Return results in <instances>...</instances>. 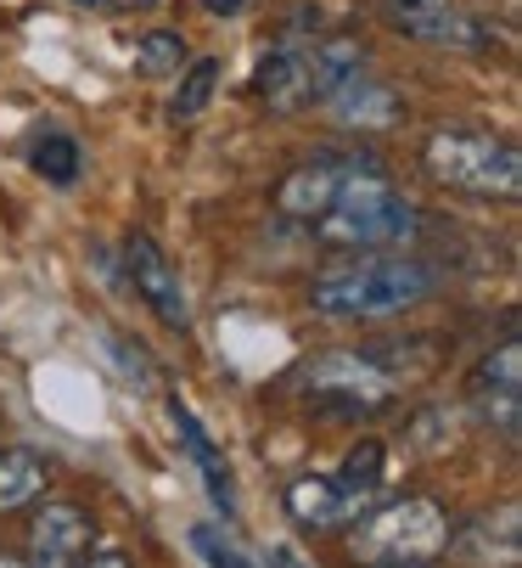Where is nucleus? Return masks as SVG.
<instances>
[{
	"label": "nucleus",
	"mask_w": 522,
	"mask_h": 568,
	"mask_svg": "<svg viewBox=\"0 0 522 568\" xmlns=\"http://www.w3.org/2000/svg\"><path fill=\"white\" fill-rule=\"evenodd\" d=\"M84 568H130L119 551H102V557H91V562H84Z\"/></svg>",
	"instance_id": "412c9836"
},
{
	"label": "nucleus",
	"mask_w": 522,
	"mask_h": 568,
	"mask_svg": "<svg viewBox=\"0 0 522 568\" xmlns=\"http://www.w3.org/2000/svg\"><path fill=\"white\" fill-rule=\"evenodd\" d=\"M331 108H337L342 124H360V130H388V124L405 113L399 97H393L388 85H377V79H366V73L348 79V85L331 97Z\"/></svg>",
	"instance_id": "ddd939ff"
},
{
	"label": "nucleus",
	"mask_w": 522,
	"mask_h": 568,
	"mask_svg": "<svg viewBox=\"0 0 522 568\" xmlns=\"http://www.w3.org/2000/svg\"><path fill=\"white\" fill-rule=\"evenodd\" d=\"M516 344H500L483 366H478V377H472V394H478V405L494 417L500 412V428L505 434H516Z\"/></svg>",
	"instance_id": "f8f14e48"
},
{
	"label": "nucleus",
	"mask_w": 522,
	"mask_h": 568,
	"mask_svg": "<svg viewBox=\"0 0 522 568\" xmlns=\"http://www.w3.org/2000/svg\"><path fill=\"white\" fill-rule=\"evenodd\" d=\"M342 181H348V170L337 164V158L298 164V170H287L282 186H276V214H282V220H298V225H320L326 209L337 203Z\"/></svg>",
	"instance_id": "6e6552de"
},
{
	"label": "nucleus",
	"mask_w": 522,
	"mask_h": 568,
	"mask_svg": "<svg viewBox=\"0 0 522 568\" xmlns=\"http://www.w3.org/2000/svg\"><path fill=\"white\" fill-rule=\"evenodd\" d=\"M421 164L427 175L450 186V192H467V197H516L522 192V158L505 135H489V130H432L427 146H421Z\"/></svg>",
	"instance_id": "f03ea898"
},
{
	"label": "nucleus",
	"mask_w": 522,
	"mask_h": 568,
	"mask_svg": "<svg viewBox=\"0 0 522 568\" xmlns=\"http://www.w3.org/2000/svg\"><path fill=\"white\" fill-rule=\"evenodd\" d=\"M293 383L320 417H371L399 394V372L382 366L371 349H326L304 361Z\"/></svg>",
	"instance_id": "20e7f679"
},
{
	"label": "nucleus",
	"mask_w": 522,
	"mask_h": 568,
	"mask_svg": "<svg viewBox=\"0 0 522 568\" xmlns=\"http://www.w3.org/2000/svg\"><path fill=\"white\" fill-rule=\"evenodd\" d=\"M432 293V271L421 260H360L315 276L309 304L331 321H366V315H399Z\"/></svg>",
	"instance_id": "f257e3e1"
},
{
	"label": "nucleus",
	"mask_w": 522,
	"mask_h": 568,
	"mask_svg": "<svg viewBox=\"0 0 522 568\" xmlns=\"http://www.w3.org/2000/svg\"><path fill=\"white\" fill-rule=\"evenodd\" d=\"M0 568H29L23 557H7V551H0Z\"/></svg>",
	"instance_id": "5701e85b"
},
{
	"label": "nucleus",
	"mask_w": 522,
	"mask_h": 568,
	"mask_svg": "<svg viewBox=\"0 0 522 568\" xmlns=\"http://www.w3.org/2000/svg\"><path fill=\"white\" fill-rule=\"evenodd\" d=\"M40 490H45V462H40L29 445L0 450V513H18V507H29Z\"/></svg>",
	"instance_id": "2eb2a0df"
},
{
	"label": "nucleus",
	"mask_w": 522,
	"mask_h": 568,
	"mask_svg": "<svg viewBox=\"0 0 522 568\" xmlns=\"http://www.w3.org/2000/svg\"><path fill=\"white\" fill-rule=\"evenodd\" d=\"M214 85H219V62H214V57H197V62H192V73L181 79V91H174L168 113H174V119L203 113V108H208V97H214Z\"/></svg>",
	"instance_id": "a211bd4d"
},
{
	"label": "nucleus",
	"mask_w": 522,
	"mask_h": 568,
	"mask_svg": "<svg viewBox=\"0 0 522 568\" xmlns=\"http://www.w3.org/2000/svg\"><path fill=\"white\" fill-rule=\"evenodd\" d=\"M34 170H40L51 186H73V181H79V170H84L79 141H68V135H45V141L34 146Z\"/></svg>",
	"instance_id": "dca6fc26"
},
{
	"label": "nucleus",
	"mask_w": 522,
	"mask_h": 568,
	"mask_svg": "<svg viewBox=\"0 0 522 568\" xmlns=\"http://www.w3.org/2000/svg\"><path fill=\"white\" fill-rule=\"evenodd\" d=\"M382 496H366V490H348L337 473H315V478H298L287 490V513L304 524V529H342V524H360Z\"/></svg>",
	"instance_id": "0eeeda50"
},
{
	"label": "nucleus",
	"mask_w": 522,
	"mask_h": 568,
	"mask_svg": "<svg viewBox=\"0 0 522 568\" xmlns=\"http://www.w3.org/2000/svg\"><path fill=\"white\" fill-rule=\"evenodd\" d=\"M168 417H174V428L186 434V450H192V462H197V467H203V478H208V496H214V507H219V513H231V507H236V496H231V473H225V462H219L214 439L203 434V423L186 412L181 399L168 405Z\"/></svg>",
	"instance_id": "4468645a"
},
{
	"label": "nucleus",
	"mask_w": 522,
	"mask_h": 568,
	"mask_svg": "<svg viewBox=\"0 0 522 568\" xmlns=\"http://www.w3.org/2000/svg\"><path fill=\"white\" fill-rule=\"evenodd\" d=\"M388 23L427 45H489V29L461 7H388Z\"/></svg>",
	"instance_id": "1a4fd4ad"
},
{
	"label": "nucleus",
	"mask_w": 522,
	"mask_h": 568,
	"mask_svg": "<svg viewBox=\"0 0 522 568\" xmlns=\"http://www.w3.org/2000/svg\"><path fill=\"white\" fill-rule=\"evenodd\" d=\"M416 225H421V214L410 197H399L382 175L348 170L337 203L320 220V236L331 248H399V242L416 236Z\"/></svg>",
	"instance_id": "7ed1b4c3"
},
{
	"label": "nucleus",
	"mask_w": 522,
	"mask_h": 568,
	"mask_svg": "<svg viewBox=\"0 0 522 568\" xmlns=\"http://www.w3.org/2000/svg\"><path fill=\"white\" fill-rule=\"evenodd\" d=\"M192 540H197V551H203L214 568H253L236 546H219V535H214V529H192Z\"/></svg>",
	"instance_id": "aec40b11"
},
{
	"label": "nucleus",
	"mask_w": 522,
	"mask_h": 568,
	"mask_svg": "<svg viewBox=\"0 0 522 568\" xmlns=\"http://www.w3.org/2000/svg\"><path fill=\"white\" fill-rule=\"evenodd\" d=\"M253 91L258 102H270L276 113H298L315 102V85H309V62H304V45H282L270 51L265 62L253 68Z\"/></svg>",
	"instance_id": "9b49d317"
},
{
	"label": "nucleus",
	"mask_w": 522,
	"mask_h": 568,
	"mask_svg": "<svg viewBox=\"0 0 522 568\" xmlns=\"http://www.w3.org/2000/svg\"><path fill=\"white\" fill-rule=\"evenodd\" d=\"M388 7H450V0H388Z\"/></svg>",
	"instance_id": "4be33fe9"
},
{
	"label": "nucleus",
	"mask_w": 522,
	"mask_h": 568,
	"mask_svg": "<svg viewBox=\"0 0 522 568\" xmlns=\"http://www.w3.org/2000/svg\"><path fill=\"white\" fill-rule=\"evenodd\" d=\"M124 271H130V287L141 293V304L163 321V327H192V298H186V282L181 271L168 265V254L146 231H135L124 242Z\"/></svg>",
	"instance_id": "423d86ee"
},
{
	"label": "nucleus",
	"mask_w": 522,
	"mask_h": 568,
	"mask_svg": "<svg viewBox=\"0 0 522 568\" xmlns=\"http://www.w3.org/2000/svg\"><path fill=\"white\" fill-rule=\"evenodd\" d=\"M382 467H388L382 445H377V439H360L355 450H348V462L337 467V478L348 484V490H366V496H382Z\"/></svg>",
	"instance_id": "f3484780"
},
{
	"label": "nucleus",
	"mask_w": 522,
	"mask_h": 568,
	"mask_svg": "<svg viewBox=\"0 0 522 568\" xmlns=\"http://www.w3.org/2000/svg\"><path fill=\"white\" fill-rule=\"evenodd\" d=\"M181 57H186V45H181V34H168V29H157V34H146L141 40V68L146 73H168V68H181Z\"/></svg>",
	"instance_id": "6ab92c4d"
},
{
	"label": "nucleus",
	"mask_w": 522,
	"mask_h": 568,
	"mask_svg": "<svg viewBox=\"0 0 522 568\" xmlns=\"http://www.w3.org/2000/svg\"><path fill=\"white\" fill-rule=\"evenodd\" d=\"M91 518H84L79 507H68V501H51L45 513H34V524H29V546H34V562L40 568H62V562H73L84 546H91Z\"/></svg>",
	"instance_id": "9d476101"
},
{
	"label": "nucleus",
	"mask_w": 522,
	"mask_h": 568,
	"mask_svg": "<svg viewBox=\"0 0 522 568\" xmlns=\"http://www.w3.org/2000/svg\"><path fill=\"white\" fill-rule=\"evenodd\" d=\"M450 546V518L439 501L427 496H405L388 501L382 513H371L355 535V551L377 568H421Z\"/></svg>",
	"instance_id": "39448f33"
},
{
	"label": "nucleus",
	"mask_w": 522,
	"mask_h": 568,
	"mask_svg": "<svg viewBox=\"0 0 522 568\" xmlns=\"http://www.w3.org/2000/svg\"><path fill=\"white\" fill-rule=\"evenodd\" d=\"M79 7H96V0H79Z\"/></svg>",
	"instance_id": "b1692460"
}]
</instances>
